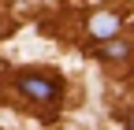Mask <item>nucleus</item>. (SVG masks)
Instances as JSON below:
<instances>
[{
    "instance_id": "obj_1",
    "label": "nucleus",
    "mask_w": 134,
    "mask_h": 130,
    "mask_svg": "<svg viewBox=\"0 0 134 130\" xmlns=\"http://www.w3.org/2000/svg\"><path fill=\"white\" fill-rule=\"evenodd\" d=\"M15 86H19V93H26L30 101H37V104H48V101L60 97V82L48 78V74H19Z\"/></svg>"
},
{
    "instance_id": "obj_2",
    "label": "nucleus",
    "mask_w": 134,
    "mask_h": 130,
    "mask_svg": "<svg viewBox=\"0 0 134 130\" xmlns=\"http://www.w3.org/2000/svg\"><path fill=\"white\" fill-rule=\"evenodd\" d=\"M90 34H93L97 41H108V37H115V34H119V15H112V11H100V15H93V19H90Z\"/></svg>"
},
{
    "instance_id": "obj_3",
    "label": "nucleus",
    "mask_w": 134,
    "mask_h": 130,
    "mask_svg": "<svg viewBox=\"0 0 134 130\" xmlns=\"http://www.w3.org/2000/svg\"><path fill=\"white\" fill-rule=\"evenodd\" d=\"M100 56H104V60H127V56H130V45L119 41V37H108L104 48H100Z\"/></svg>"
},
{
    "instance_id": "obj_4",
    "label": "nucleus",
    "mask_w": 134,
    "mask_h": 130,
    "mask_svg": "<svg viewBox=\"0 0 134 130\" xmlns=\"http://www.w3.org/2000/svg\"><path fill=\"white\" fill-rule=\"evenodd\" d=\"M130 130H134V115H130Z\"/></svg>"
}]
</instances>
